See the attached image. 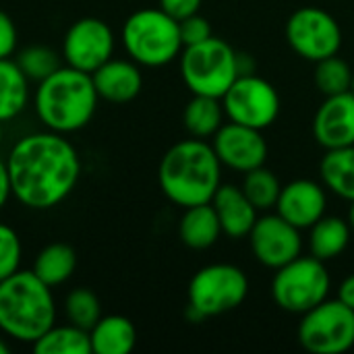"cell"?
I'll list each match as a JSON object with an SVG mask.
<instances>
[{
  "instance_id": "obj_21",
  "label": "cell",
  "mask_w": 354,
  "mask_h": 354,
  "mask_svg": "<svg viewBox=\"0 0 354 354\" xmlns=\"http://www.w3.org/2000/svg\"><path fill=\"white\" fill-rule=\"evenodd\" d=\"M93 354H129L137 344L135 324L124 315H102L89 330Z\"/></svg>"
},
{
  "instance_id": "obj_5",
  "label": "cell",
  "mask_w": 354,
  "mask_h": 354,
  "mask_svg": "<svg viewBox=\"0 0 354 354\" xmlns=\"http://www.w3.org/2000/svg\"><path fill=\"white\" fill-rule=\"evenodd\" d=\"M120 41L127 56L147 68L170 64L185 48L178 21L160 6L139 8L129 15L122 23Z\"/></svg>"
},
{
  "instance_id": "obj_34",
  "label": "cell",
  "mask_w": 354,
  "mask_h": 354,
  "mask_svg": "<svg viewBox=\"0 0 354 354\" xmlns=\"http://www.w3.org/2000/svg\"><path fill=\"white\" fill-rule=\"evenodd\" d=\"M158 2H160V8L164 12H168L176 21H183V19L199 12L203 0H158Z\"/></svg>"
},
{
  "instance_id": "obj_7",
  "label": "cell",
  "mask_w": 354,
  "mask_h": 354,
  "mask_svg": "<svg viewBox=\"0 0 354 354\" xmlns=\"http://www.w3.org/2000/svg\"><path fill=\"white\" fill-rule=\"evenodd\" d=\"M330 292V274L322 259L299 255L290 263L276 270L272 280V297L282 311L303 315L324 303Z\"/></svg>"
},
{
  "instance_id": "obj_17",
  "label": "cell",
  "mask_w": 354,
  "mask_h": 354,
  "mask_svg": "<svg viewBox=\"0 0 354 354\" xmlns=\"http://www.w3.org/2000/svg\"><path fill=\"white\" fill-rule=\"evenodd\" d=\"M95 91L100 100L110 104L133 102L143 87V75L135 60L131 58H110L97 71L91 73Z\"/></svg>"
},
{
  "instance_id": "obj_25",
  "label": "cell",
  "mask_w": 354,
  "mask_h": 354,
  "mask_svg": "<svg viewBox=\"0 0 354 354\" xmlns=\"http://www.w3.org/2000/svg\"><path fill=\"white\" fill-rule=\"evenodd\" d=\"M224 106L220 97L209 95H193V100L185 106L183 124L195 139H207L218 133L224 122Z\"/></svg>"
},
{
  "instance_id": "obj_32",
  "label": "cell",
  "mask_w": 354,
  "mask_h": 354,
  "mask_svg": "<svg viewBox=\"0 0 354 354\" xmlns=\"http://www.w3.org/2000/svg\"><path fill=\"white\" fill-rule=\"evenodd\" d=\"M180 25V37H183V46H195L205 41L207 37H212V25L205 17H201L199 12L178 21Z\"/></svg>"
},
{
  "instance_id": "obj_10",
  "label": "cell",
  "mask_w": 354,
  "mask_h": 354,
  "mask_svg": "<svg viewBox=\"0 0 354 354\" xmlns=\"http://www.w3.org/2000/svg\"><path fill=\"white\" fill-rule=\"evenodd\" d=\"M224 114L230 122L253 129H268L280 114V95L276 87L253 73L239 75L222 95Z\"/></svg>"
},
{
  "instance_id": "obj_19",
  "label": "cell",
  "mask_w": 354,
  "mask_h": 354,
  "mask_svg": "<svg viewBox=\"0 0 354 354\" xmlns=\"http://www.w3.org/2000/svg\"><path fill=\"white\" fill-rule=\"evenodd\" d=\"M31 102V81L12 58H0V122L19 118Z\"/></svg>"
},
{
  "instance_id": "obj_4",
  "label": "cell",
  "mask_w": 354,
  "mask_h": 354,
  "mask_svg": "<svg viewBox=\"0 0 354 354\" xmlns=\"http://www.w3.org/2000/svg\"><path fill=\"white\" fill-rule=\"evenodd\" d=\"M56 324V301L52 288L31 270H19L0 280V334L33 344Z\"/></svg>"
},
{
  "instance_id": "obj_36",
  "label": "cell",
  "mask_w": 354,
  "mask_h": 354,
  "mask_svg": "<svg viewBox=\"0 0 354 354\" xmlns=\"http://www.w3.org/2000/svg\"><path fill=\"white\" fill-rule=\"evenodd\" d=\"M338 299H340L346 307H351L354 311V274L353 276H348V278L340 284V288H338Z\"/></svg>"
},
{
  "instance_id": "obj_11",
  "label": "cell",
  "mask_w": 354,
  "mask_h": 354,
  "mask_svg": "<svg viewBox=\"0 0 354 354\" xmlns=\"http://www.w3.org/2000/svg\"><path fill=\"white\" fill-rule=\"evenodd\" d=\"M286 39L301 58L319 62L340 52L342 29L328 10L305 6L288 17Z\"/></svg>"
},
{
  "instance_id": "obj_3",
  "label": "cell",
  "mask_w": 354,
  "mask_h": 354,
  "mask_svg": "<svg viewBox=\"0 0 354 354\" xmlns=\"http://www.w3.org/2000/svg\"><path fill=\"white\" fill-rule=\"evenodd\" d=\"M158 183L166 199L183 209L209 203L222 185V164L205 139H185L164 153Z\"/></svg>"
},
{
  "instance_id": "obj_27",
  "label": "cell",
  "mask_w": 354,
  "mask_h": 354,
  "mask_svg": "<svg viewBox=\"0 0 354 354\" xmlns=\"http://www.w3.org/2000/svg\"><path fill=\"white\" fill-rule=\"evenodd\" d=\"M241 189L247 195V199L257 207V212H266V209L276 207L282 185L272 170L259 166L255 170L245 172V180Z\"/></svg>"
},
{
  "instance_id": "obj_14",
  "label": "cell",
  "mask_w": 354,
  "mask_h": 354,
  "mask_svg": "<svg viewBox=\"0 0 354 354\" xmlns=\"http://www.w3.org/2000/svg\"><path fill=\"white\" fill-rule=\"evenodd\" d=\"M212 147L220 164L236 172L255 170L263 166L268 158V143L261 131L239 122L222 124L214 135Z\"/></svg>"
},
{
  "instance_id": "obj_30",
  "label": "cell",
  "mask_w": 354,
  "mask_h": 354,
  "mask_svg": "<svg viewBox=\"0 0 354 354\" xmlns=\"http://www.w3.org/2000/svg\"><path fill=\"white\" fill-rule=\"evenodd\" d=\"M15 60L31 83H39L41 79H46L58 66L64 64L62 56L48 46H27L21 52H17Z\"/></svg>"
},
{
  "instance_id": "obj_24",
  "label": "cell",
  "mask_w": 354,
  "mask_h": 354,
  "mask_svg": "<svg viewBox=\"0 0 354 354\" xmlns=\"http://www.w3.org/2000/svg\"><path fill=\"white\" fill-rule=\"evenodd\" d=\"M319 174L326 189L346 201H354V145L326 149Z\"/></svg>"
},
{
  "instance_id": "obj_20",
  "label": "cell",
  "mask_w": 354,
  "mask_h": 354,
  "mask_svg": "<svg viewBox=\"0 0 354 354\" xmlns=\"http://www.w3.org/2000/svg\"><path fill=\"white\" fill-rule=\"evenodd\" d=\"M222 226L212 203H201L185 207V214L178 222V236L185 247L203 251L218 243Z\"/></svg>"
},
{
  "instance_id": "obj_33",
  "label": "cell",
  "mask_w": 354,
  "mask_h": 354,
  "mask_svg": "<svg viewBox=\"0 0 354 354\" xmlns=\"http://www.w3.org/2000/svg\"><path fill=\"white\" fill-rule=\"evenodd\" d=\"M19 48V31L12 17L0 8V58H12Z\"/></svg>"
},
{
  "instance_id": "obj_31",
  "label": "cell",
  "mask_w": 354,
  "mask_h": 354,
  "mask_svg": "<svg viewBox=\"0 0 354 354\" xmlns=\"http://www.w3.org/2000/svg\"><path fill=\"white\" fill-rule=\"evenodd\" d=\"M21 261H23V245L19 232L12 226L0 222V280L19 272Z\"/></svg>"
},
{
  "instance_id": "obj_40",
  "label": "cell",
  "mask_w": 354,
  "mask_h": 354,
  "mask_svg": "<svg viewBox=\"0 0 354 354\" xmlns=\"http://www.w3.org/2000/svg\"><path fill=\"white\" fill-rule=\"evenodd\" d=\"M351 91L354 93V75H353V85H351Z\"/></svg>"
},
{
  "instance_id": "obj_29",
  "label": "cell",
  "mask_w": 354,
  "mask_h": 354,
  "mask_svg": "<svg viewBox=\"0 0 354 354\" xmlns=\"http://www.w3.org/2000/svg\"><path fill=\"white\" fill-rule=\"evenodd\" d=\"M353 75L354 71L348 66V62L342 60L338 54L315 62V85L326 97L351 91Z\"/></svg>"
},
{
  "instance_id": "obj_38",
  "label": "cell",
  "mask_w": 354,
  "mask_h": 354,
  "mask_svg": "<svg viewBox=\"0 0 354 354\" xmlns=\"http://www.w3.org/2000/svg\"><path fill=\"white\" fill-rule=\"evenodd\" d=\"M8 351H10V346H8V344L4 342V338L0 336V354H6Z\"/></svg>"
},
{
  "instance_id": "obj_2",
  "label": "cell",
  "mask_w": 354,
  "mask_h": 354,
  "mask_svg": "<svg viewBox=\"0 0 354 354\" xmlns=\"http://www.w3.org/2000/svg\"><path fill=\"white\" fill-rule=\"evenodd\" d=\"M33 112L39 124L60 135H73L85 129L97 112L100 95L89 73L68 64L35 83Z\"/></svg>"
},
{
  "instance_id": "obj_39",
  "label": "cell",
  "mask_w": 354,
  "mask_h": 354,
  "mask_svg": "<svg viewBox=\"0 0 354 354\" xmlns=\"http://www.w3.org/2000/svg\"><path fill=\"white\" fill-rule=\"evenodd\" d=\"M4 122H0V147H2V141H4Z\"/></svg>"
},
{
  "instance_id": "obj_9",
  "label": "cell",
  "mask_w": 354,
  "mask_h": 354,
  "mask_svg": "<svg viewBox=\"0 0 354 354\" xmlns=\"http://www.w3.org/2000/svg\"><path fill=\"white\" fill-rule=\"evenodd\" d=\"M299 342L311 354H344L354 346V311L340 299L303 313Z\"/></svg>"
},
{
  "instance_id": "obj_28",
  "label": "cell",
  "mask_w": 354,
  "mask_h": 354,
  "mask_svg": "<svg viewBox=\"0 0 354 354\" xmlns=\"http://www.w3.org/2000/svg\"><path fill=\"white\" fill-rule=\"evenodd\" d=\"M64 317L68 324L83 328V330H91L97 319L102 317V303L97 299V295L89 288H73L66 297H64V305H62Z\"/></svg>"
},
{
  "instance_id": "obj_15",
  "label": "cell",
  "mask_w": 354,
  "mask_h": 354,
  "mask_svg": "<svg viewBox=\"0 0 354 354\" xmlns=\"http://www.w3.org/2000/svg\"><path fill=\"white\" fill-rule=\"evenodd\" d=\"M313 137L324 149L354 145V93L328 95L313 118Z\"/></svg>"
},
{
  "instance_id": "obj_37",
  "label": "cell",
  "mask_w": 354,
  "mask_h": 354,
  "mask_svg": "<svg viewBox=\"0 0 354 354\" xmlns=\"http://www.w3.org/2000/svg\"><path fill=\"white\" fill-rule=\"evenodd\" d=\"M348 224L354 230V201H351V209H348Z\"/></svg>"
},
{
  "instance_id": "obj_18",
  "label": "cell",
  "mask_w": 354,
  "mask_h": 354,
  "mask_svg": "<svg viewBox=\"0 0 354 354\" xmlns=\"http://www.w3.org/2000/svg\"><path fill=\"white\" fill-rule=\"evenodd\" d=\"M209 203L218 214L222 234L230 239L249 236L251 228L257 222V207L247 199L243 189L234 185H220Z\"/></svg>"
},
{
  "instance_id": "obj_12",
  "label": "cell",
  "mask_w": 354,
  "mask_h": 354,
  "mask_svg": "<svg viewBox=\"0 0 354 354\" xmlns=\"http://www.w3.org/2000/svg\"><path fill=\"white\" fill-rule=\"evenodd\" d=\"M114 50L116 35L112 27L97 17H81L71 23L60 44L62 62L89 75L108 62Z\"/></svg>"
},
{
  "instance_id": "obj_35",
  "label": "cell",
  "mask_w": 354,
  "mask_h": 354,
  "mask_svg": "<svg viewBox=\"0 0 354 354\" xmlns=\"http://www.w3.org/2000/svg\"><path fill=\"white\" fill-rule=\"evenodd\" d=\"M10 197H12V189H10L8 166H6V160L0 158V209L8 203Z\"/></svg>"
},
{
  "instance_id": "obj_1",
  "label": "cell",
  "mask_w": 354,
  "mask_h": 354,
  "mask_svg": "<svg viewBox=\"0 0 354 354\" xmlns=\"http://www.w3.org/2000/svg\"><path fill=\"white\" fill-rule=\"evenodd\" d=\"M4 160L12 197L35 212H46L66 201L81 178L77 147L68 135L48 129L19 137Z\"/></svg>"
},
{
  "instance_id": "obj_26",
  "label": "cell",
  "mask_w": 354,
  "mask_h": 354,
  "mask_svg": "<svg viewBox=\"0 0 354 354\" xmlns=\"http://www.w3.org/2000/svg\"><path fill=\"white\" fill-rule=\"evenodd\" d=\"M35 354H91L89 332L73 324H54L46 334H41L33 344Z\"/></svg>"
},
{
  "instance_id": "obj_6",
  "label": "cell",
  "mask_w": 354,
  "mask_h": 354,
  "mask_svg": "<svg viewBox=\"0 0 354 354\" xmlns=\"http://www.w3.org/2000/svg\"><path fill=\"white\" fill-rule=\"evenodd\" d=\"M239 75V54L220 37L212 35L201 44L185 46L180 52V77L193 95L222 100Z\"/></svg>"
},
{
  "instance_id": "obj_22",
  "label": "cell",
  "mask_w": 354,
  "mask_h": 354,
  "mask_svg": "<svg viewBox=\"0 0 354 354\" xmlns=\"http://www.w3.org/2000/svg\"><path fill=\"white\" fill-rule=\"evenodd\" d=\"M77 270V253L66 243H50L33 259L31 272L50 288L62 286Z\"/></svg>"
},
{
  "instance_id": "obj_23",
  "label": "cell",
  "mask_w": 354,
  "mask_h": 354,
  "mask_svg": "<svg viewBox=\"0 0 354 354\" xmlns=\"http://www.w3.org/2000/svg\"><path fill=\"white\" fill-rule=\"evenodd\" d=\"M309 230H311L309 253L322 261L340 257L346 251L351 243V232H353L348 220H342L336 216H324Z\"/></svg>"
},
{
  "instance_id": "obj_13",
  "label": "cell",
  "mask_w": 354,
  "mask_h": 354,
  "mask_svg": "<svg viewBox=\"0 0 354 354\" xmlns=\"http://www.w3.org/2000/svg\"><path fill=\"white\" fill-rule=\"evenodd\" d=\"M249 243L255 259L270 270H280L303 251L301 230L286 222L280 214L257 218L249 232Z\"/></svg>"
},
{
  "instance_id": "obj_8",
  "label": "cell",
  "mask_w": 354,
  "mask_h": 354,
  "mask_svg": "<svg viewBox=\"0 0 354 354\" xmlns=\"http://www.w3.org/2000/svg\"><path fill=\"white\" fill-rule=\"evenodd\" d=\"M249 292L245 272L230 263H214L201 268L189 282V307L197 309L205 319L224 315L243 305Z\"/></svg>"
},
{
  "instance_id": "obj_16",
  "label": "cell",
  "mask_w": 354,
  "mask_h": 354,
  "mask_svg": "<svg viewBox=\"0 0 354 354\" xmlns=\"http://www.w3.org/2000/svg\"><path fill=\"white\" fill-rule=\"evenodd\" d=\"M326 207L328 197L324 187L315 180L299 178L282 187L276 203V214H280L299 230H305L326 216Z\"/></svg>"
}]
</instances>
